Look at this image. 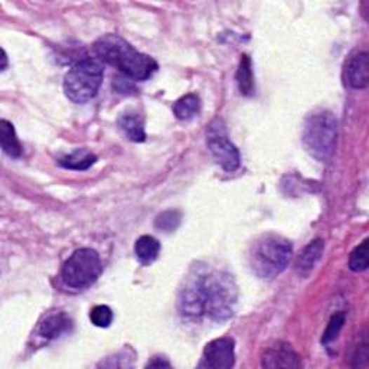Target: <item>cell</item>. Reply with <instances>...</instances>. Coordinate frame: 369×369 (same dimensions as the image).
Masks as SVG:
<instances>
[{
  "label": "cell",
  "mask_w": 369,
  "mask_h": 369,
  "mask_svg": "<svg viewBox=\"0 0 369 369\" xmlns=\"http://www.w3.org/2000/svg\"><path fill=\"white\" fill-rule=\"evenodd\" d=\"M114 88L119 91V93H128L130 90H133V84H131V80L127 76H116L114 78Z\"/></svg>",
  "instance_id": "603a6c76"
},
{
  "label": "cell",
  "mask_w": 369,
  "mask_h": 369,
  "mask_svg": "<svg viewBox=\"0 0 369 369\" xmlns=\"http://www.w3.org/2000/svg\"><path fill=\"white\" fill-rule=\"evenodd\" d=\"M236 83H239L240 93L243 95H253L254 93V75L251 60L247 55L241 57L239 71H236Z\"/></svg>",
  "instance_id": "ac0fdd59"
},
{
  "label": "cell",
  "mask_w": 369,
  "mask_h": 369,
  "mask_svg": "<svg viewBox=\"0 0 369 369\" xmlns=\"http://www.w3.org/2000/svg\"><path fill=\"white\" fill-rule=\"evenodd\" d=\"M0 143L4 152L11 157H19L22 154V146L16 136L13 124L8 120L0 121Z\"/></svg>",
  "instance_id": "9a60e30c"
},
{
  "label": "cell",
  "mask_w": 369,
  "mask_h": 369,
  "mask_svg": "<svg viewBox=\"0 0 369 369\" xmlns=\"http://www.w3.org/2000/svg\"><path fill=\"white\" fill-rule=\"evenodd\" d=\"M135 253L137 260L142 262L143 266H149L157 258L161 253V244L154 236L152 235H143L136 241Z\"/></svg>",
  "instance_id": "5bb4252c"
},
{
  "label": "cell",
  "mask_w": 369,
  "mask_h": 369,
  "mask_svg": "<svg viewBox=\"0 0 369 369\" xmlns=\"http://www.w3.org/2000/svg\"><path fill=\"white\" fill-rule=\"evenodd\" d=\"M201 110V98L196 94H187L173 104V113L179 120H189Z\"/></svg>",
  "instance_id": "e0dca14e"
},
{
  "label": "cell",
  "mask_w": 369,
  "mask_h": 369,
  "mask_svg": "<svg viewBox=\"0 0 369 369\" xmlns=\"http://www.w3.org/2000/svg\"><path fill=\"white\" fill-rule=\"evenodd\" d=\"M336 119L329 112H318L307 117L303 128V145L316 161L328 162L336 146Z\"/></svg>",
  "instance_id": "277c9868"
},
{
  "label": "cell",
  "mask_w": 369,
  "mask_h": 369,
  "mask_svg": "<svg viewBox=\"0 0 369 369\" xmlns=\"http://www.w3.org/2000/svg\"><path fill=\"white\" fill-rule=\"evenodd\" d=\"M90 321L97 328H109L113 322V311L109 306H95L90 311Z\"/></svg>",
  "instance_id": "ffe728a7"
},
{
  "label": "cell",
  "mask_w": 369,
  "mask_h": 369,
  "mask_svg": "<svg viewBox=\"0 0 369 369\" xmlns=\"http://www.w3.org/2000/svg\"><path fill=\"white\" fill-rule=\"evenodd\" d=\"M344 80L351 88L362 90L369 81V57L366 52H356L345 64Z\"/></svg>",
  "instance_id": "9c48e42d"
},
{
  "label": "cell",
  "mask_w": 369,
  "mask_h": 369,
  "mask_svg": "<svg viewBox=\"0 0 369 369\" xmlns=\"http://www.w3.org/2000/svg\"><path fill=\"white\" fill-rule=\"evenodd\" d=\"M220 124L221 121L215 120L213 124L209 126L208 147L210 153H213L215 162L225 172H234L240 168V163H241L240 152L227 137L224 127Z\"/></svg>",
  "instance_id": "52a82bcc"
},
{
  "label": "cell",
  "mask_w": 369,
  "mask_h": 369,
  "mask_svg": "<svg viewBox=\"0 0 369 369\" xmlns=\"http://www.w3.org/2000/svg\"><path fill=\"white\" fill-rule=\"evenodd\" d=\"M179 222H180V214L177 210H166V213L161 214L156 218V228L170 232L177 228Z\"/></svg>",
  "instance_id": "7402d4cb"
},
{
  "label": "cell",
  "mask_w": 369,
  "mask_h": 369,
  "mask_svg": "<svg viewBox=\"0 0 369 369\" xmlns=\"http://www.w3.org/2000/svg\"><path fill=\"white\" fill-rule=\"evenodd\" d=\"M71 329V319L65 313H52L39 325V335L45 339H57Z\"/></svg>",
  "instance_id": "7c38bea8"
},
{
  "label": "cell",
  "mask_w": 369,
  "mask_h": 369,
  "mask_svg": "<svg viewBox=\"0 0 369 369\" xmlns=\"http://www.w3.org/2000/svg\"><path fill=\"white\" fill-rule=\"evenodd\" d=\"M147 366H170L168 361H152L147 363Z\"/></svg>",
  "instance_id": "cb8c5ba5"
},
{
  "label": "cell",
  "mask_w": 369,
  "mask_h": 369,
  "mask_svg": "<svg viewBox=\"0 0 369 369\" xmlns=\"http://www.w3.org/2000/svg\"><path fill=\"white\" fill-rule=\"evenodd\" d=\"M119 127L123 131V135L135 143H142L146 140V131L143 119L139 114H123L119 119Z\"/></svg>",
  "instance_id": "4fadbf2b"
},
{
  "label": "cell",
  "mask_w": 369,
  "mask_h": 369,
  "mask_svg": "<svg viewBox=\"0 0 369 369\" xmlns=\"http://www.w3.org/2000/svg\"><path fill=\"white\" fill-rule=\"evenodd\" d=\"M2 54H4V65H2V71H5L6 69V65H8V57H6V52L5 51H2Z\"/></svg>",
  "instance_id": "d4e9b609"
},
{
  "label": "cell",
  "mask_w": 369,
  "mask_h": 369,
  "mask_svg": "<svg viewBox=\"0 0 369 369\" xmlns=\"http://www.w3.org/2000/svg\"><path fill=\"white\" fill-rule=\"evenodd\" d=\"M93 48L101 62L117 68L131 81H146L157 71V62L153 58L136 51L119 35H104Z\"/></svg>",
  "instance_id": "7a4b0ae2"
},
{
  "label": "cell",
  "mask_w": 369,
  "mask_h": 369,
  "mask_svg": "<svg viewBox=\"0 0 369 369\" xmlns=\"http://www.w3.org/2000/svg\"><path fill=\"white\" fill-rule=\"evenodd\" d=\"M323 250H325V243L321 239L314 240L309 246H306L295 262L296 273L302 277H307L313 271L314 266L319 262Z\"/></svg>",
  "instance_id": "8fae6325"
},
{
  "label": "cell",
  "mask_w": 369,
  "mask_h": 369,
  "mask_svg": "<svg viewBox=\"0 0 369 369\" xmlns=\"http://www.w3.org/2000/svg\"><path fill=\"white\" fill-rule=\"evenodd\" d=\"M97 161V156L88 150H75L60 161V165L72 170H87Z\"/></svg>",
  "instance_id": "2e32d148"
},
{
  "label": "cell",
  "mask_w": 369,
  "mask_h": 369,
  "mask_svg": "<svg viewBox=\"0 0 369 369\" xmlns=\"http://www.w3.org/2000/svg\"><path fill=\"white\" fill-rule=\"evenodd\" d=\"M102 75L104 69L98 58L86 57L76 61L64 78L65 95L76 104L90 101L101 87Z\"/></svg>",
  "instance_id": "5b68a950"
},
{
  "label": "cell",
  "mask_w": 369,
  "mask_h": 369,
  "mask_svg": "<svg viewBox=\"0 0 369 369\" xmlns=\"http://www.w3.org/2000/svg\"><path fill=\"white\" fill-rule=\"evenodd\" d=\"M292 243L277 234H264L253 244L251 270L261 279H273L283 273L292 260Z\"/></svg>",
  "instance_id": "3957f363"
},
{
  "label": "cell",
  "mask_w": 369,
  "mask_h": 369,
  "mask_svg": "<svg viewBox=\"0 0 369 369\" xmlns=\"http://www.w3.org/2000/svg\"><path fill=\"white\" fill-rule=\"evenodd\" d=\"M102 270L97 251L91 248L76 250L62 267V280L72 288H87L100 277Z\"/></svg>",
  "instance_id": "8992f818"
},
{
  "label": "cell",
  "mask_w": 369,
  "mask_h": 369,
  "mask_svg": "<svg viewBox=\"0 0 369 369\" xmlns=\"http://www.w3.org/2000/svg\"><path fill=\"white\" fill-rule=\"evenodd\" d=\"M369 266V241L365 240L361 246H358L349 257V269L355 273L365 271Z\"/></svg>",
  "instance_id": "d6986e66"
},
{
  "label": "cell",
  "mask_w": 369,
  "mask_h": 369,
  "mask_svg": "<svg viewBox=\"0 0 369 369\" xmlns=\"http://www.w3.org/2000/svg\"><path fill=\"white\" fill-rule=\"evenodd\" d=\"M236 286L232 276L221 271H196L180 290L179 310L184 318L224 322L234 314Z\"/></svg>",
  "instance_id": "6da1fadb"
},
{
  "label": "cell",
  "mask_w": 369,
  "mask_h": 369,
  "mask_svg": "<svg viewBox=\"0 0 369 369\" xmlns=\"http://www.w3.org/2000/svg\"><path fill=\"white\" fill-rule=\"evenodd\" d=\"M300 365V356L292 347L283 344V342L270 347L262 355V366L264 368H299Z\"/></svg>",
  "instance_id": "30bf717a"
},
{
  "label": "cell",
  "mask_w": 369,
  "mask_h": 369,
  "mask_svg": "<svg viewBox=\"0 0 369 369\" xmlns=\"http://www.w3.org/2000/svg\"><path fill=\"white\" fill-rule=\"evenodd\" d=\"M235 363V342L232 337H220L205 347L199 368L228 369Z\"/></svg>",
  "instance_id": "ba28073f"
},
{
  "label": "cell",
  "mask_w": 369,
  "mask_h": 369,
  "mask_svg": "<svg viewBox=\"0 0 369 369\" xmlns=\"http://www.w3.org/2000/svg\"><path fill=\"white\" fill-rule=\"evenodd\" d=\"M344 323H345V314L344 313L333 314L323 336H322V344L328 345V344H330L332 340H335L337 337V335L340 333L342 328H344Z\"/></svg>",
  "instance_id": "44dd1931"
}]
</instances>
